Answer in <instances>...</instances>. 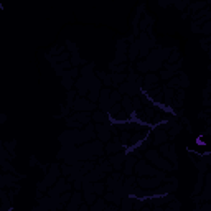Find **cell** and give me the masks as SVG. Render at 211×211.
Here are the masks:
<instances>
[{"mask_svg": "<svg viewBox=\"0 0 211 211\" xmlns=\"http://www.w3.org/2000/svg\"><path fill=\"white\" fill-rule=\"evenodd\" d=\"M124 158H125V155H124V154H121V155H114V157L111 158V162L114 163V167H115V168H119L122 163H124Z\"/></svg>", "mask_w": 211, "mask_h": 211, "instance_id": "277c9868", "label": "cell"}, {"mask_svg": "<svg viewBox=\"0 0 211 211\" xmlns=\"http://www.w3.org/2000/svg\"><path fill=\"white\" fill-rule=\"evenodd\" d=\"M102 190H104L102 183H96V185H93V191H94V193H101Z\"/></svg>", "mask_w": 211, "mask_h": 211, "instance_id": "7c38bea8", "label": "cell"}, {"mask_svg": "<svg viewBox=\"0 0 211 211\" xmlns=\"http://www.w3.org/2000/svg\"><path fill=\"white\" fill-rule=\"evenodd\" d=\"M74 109L81 112H87L89 109H94V104H91L87 99H82V97H78L74 101Z\"/></svg>", "mask_w": 211, "mask_h": 211, "instance_id": "6da1fadb", "label": "cell"}, {"mask_svg": "<svg viewBox=\"0 0 211 211\" xmlns=\"http://www.w3.org/2000/svg\"><path fill=\"white\" fill-rule=\"evenodd\" d=\"M111 78H112V81H114L115 84H119V82H122L125 79V74H112Z\"/></svg>", "mask_w": 211, "mask_h": 211, "instance_id": "9c48e42d", "label": "cell"}, {"mask_svg": "<svg viewBox=\"0 0 211 211\" xmlns=\"http://www.w3.org/2000/svg\"><path fill=\"white\" fill-rule=\"evenodd\" d=\"M167 155H168V158H170L173 163H176V154H175V147H173V145L168 147V154Z\"/></svg>", "mask_w": 211, "mask_h": 211, "instance_id": "8992f818", "label": "cell"}, {"mask_svg": "<svg viewBox=\"0 0 211 211\" xmlns=\"http://www.w3.org/2000/svg\"><path fill=\"white\" fill-rule=\"evenodd\" d=\"M165 140H167V134H165L163 130H157V132H155V137H154V142L155 143H163Z\"/></svg>", "mask_w": 211, "mask_h": 211, "instance_id": "3957f363", "label": "cell"}, {"mask_svg": "<svg viewBox=\"0 0 211 211\" xmlns=\"http://www.w3.org/2000/svg\"><path fill=\"white\" fill-rule=\"evenodd\" d=\"M119 61H125V54L117 53V56H115V63H119Z\"/></svg>", "mask_w": 211, "mask_h": 211, "instance_id": "9a60e30c", "label": "cell"}, {"mask_svg": "<svg viewBox=\"0 0 211 211\" xmlns=\"http://www.w3.org/2000/svg\"><path fill=\"white\" fill-rule=\"evenodd\" d=\"M145 157L147 158H150V160H157V158H158V154H157V152H155V150H150V152H147V155H145Z\"/></svg>", "mask_w": 211, "mask_h": 211, "instance_id": "30bf717a", "label": "cell"}, {"mask_svg": "<svg viewBox=\"0 0 211 211\" xmlns=\"http://www.w3.org/2000/svg\"><path fill=\"white\" fill-rule=\"evenodd\" d=\"M93 119H94L96 122H104L106 115H104V112H102V111H99V112H94V114H93Z\"/></svg>", "mask_w": 211, "mask_h": 211, "instance_id": "ba28073f", "label": "cell"}, {"mask_svg": "<svg viewBox=\"0 0 211 211\" xmlns=\"http://www.w3.org/2000/svg\"><path fill=\"white\" fill-rule=\"evenodd\" d=\"M176 58H178V51H175V53H173V54H172V56L168 58V63H173V61H175V60H176Z\"/></svg>", "mask_w": 211, "mask_h": 211, "instance_id": "2e32d148", "label": "cell"}, {"mask_svg": "<svg viewBox=\"0 0 211 211\" xmlns=\"http://www.w3.org/2000/svg\"><path fill=\"white\" fill-rule=\"evenodd\" d=\"M97 130H99V137H101V140H109V137H111V129L109 127H106V125H97L96 127Z\"/></svg>", "mask_w": 211, "mask_h": 211, "instance_id": "7a4b0ae2", "label": "cell"}, {"mask_svg": "<svg viewBox=\"0 0 211 211\" xmlns=\"http://www.w3.org/2000/svg\"><path fill=\"white\" fill-rule=\"evenodd\" d=\"M157 74H147L145 76V87H150L152 84H155L157 82Z\"/></svg>", "mask_w": 211, "mask_h": 211, "instance_id": "5b68a950", "label": "cell"}, {"mask_svg": "<svg viewBox=\"0 0 211 211\" xmlns=\"http://www.w3.org/2000/svg\"><path fill=\"white\" fill-rule=\"evenodd\" d=\"M178 210H180V203H178V201H175L173 204H170V206L167 208V211H178Z\"/></svg>", "mask_w": 211, "mask_h": 211, "instance_id": "4fadbf2b", "label": "cell"}, {"mask_svg": "<svg viewBox=\"0 0 211 211\" xmlns=\"http://www.w3.org/2000/svg\"><path fill=\"white\" fill-rule=\"evenodd\" d=\"M106 150H107V152H117L119 145H117V143H109V145L106 147Z\"/></svg>", "mask_w": 211, "mask_h": 211, "instance_id": "8fae6325", "label": "cell"}, {"mask_svg": "<svg viewBox=\"0 0 211 211\" xmlns=\"http://www.w3.org/2000/svg\"><path fill=\"white\" fill-rule=\"evenodd\" d=\"M122 104H124V109H125L127 112H132V111H134V109H132V102H130V99H129V97H124Z\"/></svg>", "mask_w": 211, "mask_h": 211, "instance_id": "52a82bcc", "label": "cell"}, {"mask_svg": "<svg viewBox=\"0 0 211 211\" xmlns=\"http://www.w3.org/2000/svg\"><path fill=\"white\" fill-rule=\"evenodd\" d=\"M86 201L87 203H94V193H86Z\"/></svg>", "mask_w": 211, "mask_h": 211, "instance_id": "5bb4252c", "label": "cell"}, {"mask_svg": "<svg viewBox=\"0 0 211 211\" xmlns=\"http://www.w3.org/2000/svg\"><path fill=\"white\" fill-rule=\"evenodd\" d=\"M204 33H210V23H206V25H204V30H203Z\"/></svg>", "mask_w": 211, "mask_h": 211, "instance_id": "e0dca14e", "label": "cell"}]
</instances>
